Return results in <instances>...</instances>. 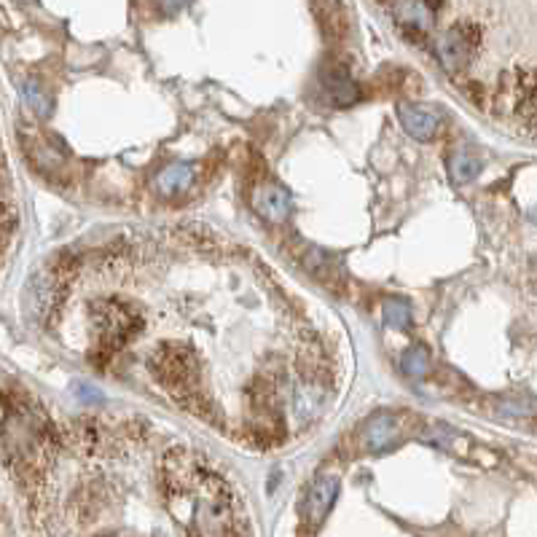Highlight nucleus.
Masks as SVG:
<instances>
[{
    "instance_id": "obj_9",
    "label": "nucleus",
    "mask_w": 537,
    "mask_h": 537,
    "mask_svg": "<svg viewBox=\"0 0 537 537\" xmlns=\"http://www.w3.org/2000/svg\"><path fill=\"white\" fill-rule=\"evenodd\" d=\"M390 8H393L395 16H398L403 24H409V27L430 30V24H433V13H430L433 5H428V3H393Z\"/></svg>"
},
{
    "instance_id": "obj_10",
    "label": "nucleus",
    "mask_w": 537,
    "mask_h": 537,
    "mask_svg": "<svg viewBox=\"0 0 537 537\" xmlns=\"http://www.w3.org/2000/svg\"><path fill=\"white\" fill-rule=\"evenodd\" d=\"M479 169H481V161H479L476 156H471L468 151H457V153L452 156V161H449V175H452V180H455L457 186L471 183V180L479 175Z\"/></svg>"
},
{
    "instance_id": "obj_6",
    "label": "nucleus",
    "mask_w": 537,
    "mask_h": 537,
    "mask_svg": "<svg viewBox=\"0 0 537 537\" xmlns=\"http://www.w3.org/2000/svg\"><path fill=\"white\" fill-rule=\"evenodd\" d=\"M323 86H325V94L333 105H352L360 97L358 86L352 83V78L344 70H328L325 78H323Z\"/></svg>"
},
{
    "instance_id": "obj_8",
    "label": "nucleus",
    "mask_w": 537,
    "mask_h": 537,
    "mask_svg": "<svg viewBox=\"0 0 537 537\" xmlns=\"http://www.w3.org/2000/svg\"><path fill=\"white\" fill-rule=\"evenodd\" d=\"M194 183V167L191 164H169L156 175V188L161 194H178L186 191Z\"/></svg>"
},
{
    "instance_id": "obj_7",
    "label": "nucleus",
    "mask_w": 537,
    "mask_h": 537,
    "mask_svg": "<svg viewBox=\"0 0 537 537\" xmlns=\"http://www.w3.org/2000/svg\"><path fill=\"white\" fill-rule=\"evenodd\" d=\"M398 438V425L390 414H379L368 422V430H366V444L371 452H385L395 444Z\"/></svg>"
},
{
    "instance_id": "obj_5",
    "label": "nucleus",
    "mask_w": 537,
    "mask_h": 537,
    "mask_svg": "<svg viewBox=\"0 0 537 537\" xmlns=\"http://www.w3.org/2000/svg\"><path fill=\"white\" fill-rule=\"evenodd\" d=\"M398 118L406 126V132L417 140H430L438 129V116L414 105H401L398 108Z\"/></svg>"
},
{
    "instance_id": "obj_12",
    "label": "nucleus",
    "mask_w": 537,
    "mask_h": 537,
    "mask_svg": "<svg viewBox=\"0 0 537 537\" xmlns=\"http://www.w3.org/2000/svg\"><path fill=\"white\" fill-rule=\"evenodd\" d=\"M403 371H406V377H414V379H420V377H425V371H428V352L422 350V347H411L406 355H403Z\"/></svg>"
},
{
    "instance_id": "obj_1",
    "label": "nucleus",
    "mask_w": 537,
    "mask_h": 537,
    "mask_svg": "<svg viewBox=\"0 0 537 537\" xmlns=\"http://www.w3.org/2000/svg\"><path fill=\"white\" fill-rule=\"evenodd\" d=\"M94 325H97V344L113 350L126 339H132V333L140 328V320L134 317V309L129 304L108 299L94 304Z\"/></svg>"
},
{
    "instance_id": "obj_11",
    "label": "nucleus",
    "mask_w": 537,
    "mask_h": 537,
    "mask_svg": "<svg viewBox=\"0 0 537 537\" xmlns=\"http://www.w3.org/2000/svg\"><path fill=\"white\" fill-rule=\"evenodd\" d=\"M382 315H385V323L390 325V328H406L409 325V320H411V307H409V301H403V299H390L387 304H385V309H382Z\"/></svg>"
},
{
    "instance_id": "obj_14",
    "label": "nucleus",
    "mask_w": 537,
    "mask_h": 537,
    "mask_svg": "<svg viewBox=\"0 0 537 537\" xmlns=\"http://www.w3.org/2000/svg\"><path fill=\"white\" fill-rule=\"evenodd\" d=\"M75 395L81 401H89V403H100L102 401V393H97L91 385H75Z\"/></svg>"
},
{
    "instance_id": "obj_2",
    "label": "nucleus",
    "mask_w": 537,
    "mask_h": 537,
    "mask_svg": "<svg viewBox=\"0 0 537 537\" xmlns=\"http://www.w3.org/2000/svg\"><path fill=\"white\" fill-rule=\"evenodd\" d=\"M471 32L465 27H452L436 40V54L449 70H460L463 65L471 62Z\"/></svg>"
},
{
    "instance_id": "obj_13",
    "label": "nucleus",
    "mask_w": 537,
    "mask_h": 537,
    "mask_svg": "<svg viewBox=\"0 0 537 537\" xmlns=\"http://www.w3.org/2000/svg\"><path fill=\"white\" fill-rule=\"evenodd\" d=\"M22 94H24V100L32 105V110H35L38 116H48V110H51V100L38 89L35 81H27V83L22 86Z\"/></svg>"
},
{
    "instance_id": "obj_3",
    "label": "nucleus",
    "mask_w": 537,
    "mask_h": 537,
    "mask_svg": "<svg viewBox=\"0 0 537 537\" xmlns=\"http://www.w3.org/2000/svg\"><path fill=\"white\" fill-rule=\"evenodd\" d=\"M253 204L258 210L261 218L272 221V223H280L288 218L290 212V194L274 183H264L253 191Z\"/></svg>"
},
{
    "instance_id": "obj_15",
    "label": "nucleus",
    "mask_w": 537,
    "mask_h": 537,
    "mask_svg": "<svg viewBox=\"0 0 537 537\" xmlns=\"http://www.w3.org/2000/svg\"><path fill=\"white\" fill-rule=\"evenodd\" d=\"M530 218H533V221H535V223H537V207H535V210H533V212H530Z\"/></svg>"
},
{
    "instance_id": "obj_4",
    "label": "nucleus",
    "mask_w": 537,
    "mask_h": 537,
    "mask_svg": "<svg viewBox=\"0 0 537 537\" xmlns=\"http://www.w3.org/2000/svg\"><path fill=\"white\" fill-rule=\"evenodd\" d=\"M336 495H339V481L333 476L317 479L307 495V519L312 524H320L325 519V514L331 511V506L336 503Z\"/></svg>"
}]
</instances>
